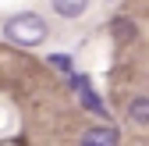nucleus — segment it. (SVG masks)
Segmentation results:
<instances>
[{"instance_id": "obj_6", "label": "nucleus", "mask_w": 149, "mask_h": 146, "mask_svg": "<svg viewBox=\"0 0 149 146\" xmlns=\"http://www.w3.org/2000/svg\"><path fill=\"white\" fill-rule=\"evenodd\" d=\"M110 32H114L121 43H128L135 36V22H132V18H114V22H110Z\"/></svg>"}, {"instance_id": "obj_3", "label": "nucleus", "mask_w": 149, "mask_h": 146, "mask_svg": "<svg viewBox=\"0 0 149 146\" xmlns=\"http://www.w3.org/2000/svg\"><path fill=\"white\" fill-rule=\"evenodd\" d=\"M89 7V0H53V11L61 18H82Z\"/></svg>"}, {"instance_id": "obj_2", "label": "nucleus", "mask_w": 149, "mask_h": 146, "mask_svg": "<svg viewBox=\"0 0 149 146\" xmlns=\"http://www.w3.org/2000/svg\"><path fill=\"white\" fill-rule=\"evenodd\" d=\"M82 146H117V128L110 125H96L82 135Z\"/></svg>"}, {"instance_id": "obj_4", "label": "nucleus", "mask_w": 149, "mask_h": 146, "mask_svg": "<svg viewBox=\"0 0 149 146\" xmlns=\"http://www.w3.org/2000/svg\"><path fill=\"white\" fill-rule=\"evenodd\" d=\"M78 100H82V107H89L92 114H100V118L107 121V103H103L96 93H92V86H89V89H82V93H78Z\"/></svg>"}, {"instance_id": "obj_1", "label": "nucleus", "mask_w": 149, "mask_h": 146, "mask_svg": "<svg viewBox=\"0 0 149 146\" xmlns=\"http://www.w3.org/2000/svg\"><path fill=\"white\" fill-rule=\"evenodd\" d=\"M4 36L11 43H18V46H39L50 36V25H46V18L25 11V14H14V18L4 22Z\"/></svg>"}, {"instance_id": "obj_7", "label": "nucleus", "mask_w": 149, "mask_h": 146, "mask_svg": "<svg viewBox=\"0 0 149 146\" xmlns=\"http://www.w3.org/2000/svg\"><path fill=\"white\" fill-rule=\"evenodd\" d=\"M50 64L57 68V71H71V57H64V53H53V57H50ZM71 75H74V71H71Z\"/></svg>"}, {"instance_id": "obj_5", "label": "nucleus", "mask_w": 149, "mask_h": 146, "mask_svg": "<svg viewBox=\"0 0 149 146\" xmlns=\"http://www.w3.org/2000/svg\"><path fill=\"white\" fill-rule=\"evenodd\" d=\"M128 121H139V125H149V100L139 96L128 103Z\"/></svg>"}]
</instances>
